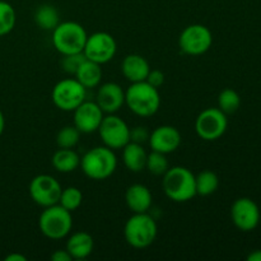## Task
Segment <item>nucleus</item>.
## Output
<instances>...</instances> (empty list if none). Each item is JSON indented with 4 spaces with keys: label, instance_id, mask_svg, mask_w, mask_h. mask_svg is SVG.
Masks as SVG:
<instances>
[{
    "label": "nucleus",
    "instance_id": "3",
    "mask_svg": "<svg viewBox=\"0 0 261 261\" xmlns=\"http://www.w3.org/2000/svg\"><path fill=\"white\" fill-rule=\"evenodd\" d=\"M81 168L87 177L102 181L112 176L116 171L117 158L114 150L106 145L94 147L81 157Z\"/></svg>",
    "mask_w": 261,
    "mask_h": 261
},
{
    "label": "nucleus",
    "instance_id": "33",
    "mask_svg": "<svg viewBox=\"0 0 261 261\" xmlns=\"http://www.w3.org/2000/svg\"><path fill=\"white\" fill-rule=\"evenodd\" d=\"M51 260L53 261H71L73 257L70 256L68 251L65 250H56V251L53 252L51 255Z\"/></svg>",
    "mask_w": 261,
    "mask_h": 261
},
{
    "label": "nucleus",
    "instance_id": "9",
    "mask_svg": "<svg viewBox=\"0 0 261 261\" xmlns=\"http://www.w3.org/2000/svg\"><path fill=\"white\" fill-rule=\"evenodd\" d=\"M213 45V35L204 24H190L181 32L178 46L186 55L199 56L205 54Z\"/></svg>",
    "mask_w": 261,
    "mask_h": 261
},
{
    "label": "nucleus",
    "instance_id": "17",
    "mask_svg": "<svg viewBox=\"0 0 261 261\" xmlns=\"http://www.w3.org/2000/svg\"><path fill=\"white\" fill-rule=\"evenodd\" d=\"M125 203L133 213H147L153 203L152 193L143 184L130 185L125 191Z\"/></svg>",
    "mask_w": 261,
    "mask_h": 261
},
{
    "label": "nucleus",
    "instance_id": "4",
    "mask_svg": "<svg viewBox=\"0 0 261 261\" xmlns=\"http://www.w3.org/2000/svg\"><path fill=\"white\" fill-rule=\"evenodd\" d=\"M158 227L154 219L147 213H134L126 221L124 237L127 245L134 249H145L154 242Z\"/></svg>",
    "mask_w": 261,
    "mask_h": 261
},
{
    "label": "nucleus",
    "instance_id": "12",
    "mask_svg": "<svg viewBox=\"0 0 261 261\" xmlns=\"http://www.w3.org/2000/svg\"><path fill=\"white\" fill-rule=\"evenodd\" d=\"M116 48V41L110 33L96 32L87 37L83 54L86 59L102 65L114 59Z\"/></svg>",
    "mask_w": 261,
    "mask_h": 261
},
{
    "label": "nucleus",
    "instance_id": "5",
    "mask_svg": "<svg viewBox=\"0 0 261 261\" xmlns=\"http://www.w3.org/2000/svg\"><path fill=\"white\" fill-rule=\"evenodd\" d=\"M38 227L45 237L50 240H61L69 236L73 227L71 212L60 204L46 206L38 218Z\"/></svg>",
    "mask_w": 261,
    "mask_h": 261
},
{
    "label": "nucleus",
    "instance_id": "27",
    "mask_svg": "<svg viewBox=\"0 0 261 261\" xmlns=\"http://www.w3.org/2000/svg\"><path fill=\"white\" fill-rule=\"evenodd\" d=\"M165 153L152 150L147 155V162H145V168L154 176H163L170 168L168 160Z\"/></svg>",
    "mask_w": 261,
    "mask_h": 261
},
{
    "label": "nucleus",
    "instance_id": "2",
    "mask_svg": "<svg viewBox=\"0 0 261 261\" xmlns=\"http://www.w3.org/2000/svg\"><path fill=\"white\" fill-rule=\"evenodd\" d=\"M163 191L170 200L185 203L196 196L195 175L189 168L175 166L163 175Z\"/></svg>",
    "mask_w": 261,
    "mask_h": 261
},
{
    "label": "nucleus",
    "instance_id": "34",
    "mask_svg": "<svg viewBox=\"0 0 261 261\" xmlns=\"http://www.w3.org/2000/svg\"><path fill=\"white\" fill-rule=\"evenodd\" d=\"M27 260V257L23 256V255L20 254H10L8 255L7 257H5V261H25Z\"/></svg>",
    "mask_w": 261,
    "mask_h": 261
},
{
    "label": "nucleus",
    "instance_id": "16",
    "mask_svg": "<svg viewBox=\"0 0 261 261\" xmlns=\"http://www.w3.org/2000/svg\"><path fill=\"white\" fill-rule=\"evenodd\" d=\"M148 140H149V145L152 150H157V152L168 154V153H172L176 149H178L182 138H181L180 132L175 126L162 125V126L155 127L150 133Z\"/></svg>",
    "mask_w": 261,
    "mask_h": 261
},
{
    "label": "nucleus",
    "instance_id": "10",
    "mask_svg": "<svg viewBox=\"0 0 261 261\" xmlns=\"http://www.w3.org/2000/svg\"><path fill=\"white\" fill-rule=\"evenodd\" d=\"M99 137L110 149H122L130 142V127L116 114L105 115L98 130Z\"/></svg>",
    "mask_w": 261,
    "mask_h": 261
},
{
    "label": "nucleus",
    "instance_id": "30",
    "mask_svg": "<svg viewBox=\"0 0 261 261\" xmlns=\"http://www.w3.org/2000/svg\"><path fill=\"white\" fill-rule=\"evenodd\" d=\"M86 60V56L83 53H76V54H69V55H63V60H61V68L65 73L75 75L76 70L79 66L83 64Z\"/></svg>",
    "mask_w": 261,
    "mask_h": 261
},
{
    "label": "nucleus",
    "instance_id": "29",
    "mask_svg": "<svg viewBox=\"0 0 261 261\" xmlns=\"http://www.w3.org/2000/svg\"><path fill=\"white\" fill-rule=\"evenodd\" d=\"M81 134L82 133L74 125L61 127L56 134V144L59 145V148L73 149L81 140Z\"/></svg>",
    "mask_w": 261,
    "mask_h": 261
},
{
    "label": "nucleus",
    "instance_id": "8",
    "mask_svg": "<svg viewBox=\"0 0 261 261\" xmlns=\"http://www.w3.org/2000/svg\"><path fill=\"white\" fill-rule=\"evenodd\" d=\"M228 126L227 115L218 107H209L203 110L195 120V132L200 139L214 142L226 133Z\"/></svg>",
    "mask_w": 261,
    "mask_h": 261
},
{
    "label": "nucleus",
    "instance_id": "13",
    "mask_svg": "<svg viewBox=\"0 0 261 261\" xmlns=\"http://www.w3.org/2000/svg\"><path fill=\"white\" fill-rule=\"evenodd\" d=\"M231 218L242 232L254 231L260 222V209L250 198H239L231 206Z\"/></svg>",
    "mask_w": 261,
    "mask_h": 261
},
{
    "label": "nucleus",
    "instance_id": "20",
    "mask_svg": "<svg viewBox=\"0 0 261 261\" xmlns=\"http://www.w3.org/2000/svg\"><path fill=\"white\" fill-rule=\"evenodd\" d=\"M147 155L148 153L139 143L129 142L122 148V162L132 172H140L144 170Z\"/></svg>",
    "mask_w": 261,
    "mask_h": 261
},
{
    "label": "nucleus",
    "instance_id": "35",
    "mask_svg": "<svg viewBox=\"0 0 261 261\" xmlns=\"http://www.w3.org/2000/svg\"><path fill=\"white\" fill-rule=\"evenodd\" d=\"M247 260L249 261H261V250H255V251H252L251 254H249Z\"/></svg>",
    "mask_w": 261,
    "mask_h": 261
},
{
    "label": "nucleus",
    "instance_id": "24",
    "mask_svg": "<svg viewBox=\"0 0 261 261\" xmlns=\"http://www.w3.org/2000/svg\"><path fill=\"white\" fill-rule=\"evenodd\" d=\"M219 186V178L216 172L211 170H205L199 172L195 176V189L196 195L209 196L217 191Z\"/></svg>",
    "mask_w": 261,
    "mask_h": 261
},
{
    "label": "nucleus",
    "instance_id": "22",
    "mask_svg": "<svg viewBox=\"0 0 261 261\" xmlns=\"http://www.w3.org/2000/svg\"><path fill=\"white\" fill-rule=\"evenodd\" d=\"M53 167L58 172L61 173H70L74 172L81 165V157L74 149H68V148H60L54 153L51 158Z\"/></svg>",
    "mask_w": 261,
    "mask_h": 261
},
{
    "label": "nucleus",
    "instance_id": "36",
    "mask_svg": "<svg viewBox=\"0 0 261 261\" xmlns=\"http://www.w3.org/2000/svg\"><path fill=\"white\" fill-rule=\"evenodd\" d=\"M4 127H5V119H4V115H3L2 110H0V135H2L3 132H4Z\"/></svg>",
    "mask_w": 261,
    "mask_h": 261
},
{
    "label": "nucleus",
    "instance_id": "15",
    "mask_svg": "<svg viewBox=\"0 0 261 261\" xmlns=\"http://www.w3.org/2000/svg\"><path fill=\"white\" fill-rule=\"evenodd\" d=\"M96 103L101 107L105 115L116 114L125 105V91L120 84L107 82L97 91Z\"/></svg>",
    "mask_w": 261,
    "mask_h": 261
},
{
    "label": "nucleus",
    "instance_id": "25",
    "mask_svg": "<svg viewBox=\"0 0 261 261\" xmlns=\"http://www.w3.org/2000/svg\"><path fill=\"white\" fill-rule=\"evenodd\" d=\"M241 106V97L234 89L226 88L218 96V109L226 115L234 114Z\"/></svg>",
    "mask_w": 261,
    "mask_h": 261
},
{
    "label": "nucleus",
    "instance_id": "6",
    "mask_svg": "<svg viewBox=\"0 0 261 261\" xmlns=\"http://www.w3.org/2000/svg\"><path fill=\"white\" fill-rule=\"evenodd\" d=\"M88 35L78 22H60L53 31V45L61 55L83 53Z\"/></svg>",
    "mask_w": 261,
    "mask_h": 261
},
{
    "label": "nucleus",
    "instance_id": "23",
    "mask_svg": "<svg viewBox=\"0 0 261 261\" xmlns=\"http://www.w3.org/2000/svg\"><path fill=\"white\" fill-rule=\"evenodd\" d=\"M35 23L43 31H54L60 23V13L50 4H42L36 9Z\"/></svg>",
    "mask_w": 261,
    "mask_h": 261
},
{
    "label": "nucleus",
    "instance_id": "7",
    "mask_svg": "<svg viewBox=\"0 0 261 261\" xmlns=\"http://www.w3.org/2000/svg\"><path fill=\"white\" fill-rule=\"evenodd\" d=\"M87 89L75 78L63 79L54 86L51 98L54 105L61 111H74L86 101Z\"/></svg>",
    "mask_w": 261,
    "mask_h": 261
},
{
    "label": "nucleus",
    "instance_id": "21",
    "mask_svg": "<svg viewBox=\"0 0 261 261\" xmlns=\"http://www.w3.org/2000/svg\"><path fill=\"white\" fill-rule=\"evenodd\" d=\"M74 78L82 84L86 89L88 88H96V87L99 86L102 81V69L101 65L94 61L86 60L83 61L79 69L76 70Z\"/></svg>",
    "mask_w": 261,
    "mask_h": 261
},
{
    "label": "nucleus",
    "instance_id": "31",
    "mask_svg": "<svg viewBox=\"0 0 261 261\" xmlns=\"http://www.w3.org/2000/svg\"><path fill=\"white\" fill-rule=\"evenodd\" d=\"M149 139V132L143 126H137L130 129V142L139 143L143 144L144 142Z\"/></svg>",
    "mask_w": 261,
    "mask_h": 261
},
{
    "label": "nucleus",
    "instance_id": "32",
    "mask_svg": "<svg viewBox=\"0 0 261 261\" xmlns=\"http://www.w3.org/2000/svg\"><path fill=\"white\" fill-rule=\"evenodd\" d=\"M145 82H148L154 88L160 89V87H162V84L165 83V74L158 69H150Z\"/></svg>",
    "mask_w": 261,
    "mask_h": 261
},
{
    "label": "nucleus",
    "instance_id": "28",
    "mask_svg": "<svg viewBox=\"0 0 261 261\" xmlns=\"http://www.w3.org/2000/svg\"><path fill=\"white\" fill-rule=\"evenodd\" d=\"M17 22V14L8 2L0 0V36H5L13 31Z\"/></svg>",
    "mask_w": 261,
    "mask_h": 261
},
{
    "label": "nucleus",
    "instance_id": "19",
    "mask_svg": "<svg viewBox=\"0 0 261 261\" xmlns=\"http://www.w3.org/2000/svg\"><path fill=\"white\" fill-rule=\"evenodd\" d=\"M94 247L93 237L87 232H75L70 234L66 241V251L70 254L73 260H82L92 254Z\"/></svg>",
    "mask_w": 261,
    "mask_h": 261
},
{
    "label": "nucleus",
    "instance_id": "14",
    "mask_svg": "<svg viewBox=\"0 0 261 261\" xmlns=\"http://www.w3.org/2000/svg\"><path fill=\"white\" fill-rule=\"evenodd\" d=\"M73 112L74 126L83 134L97 132L105 116L96 101H83Z\"/></svg>",
    "mask_w": 261,
    "mask_h": 261
},
{
    "label": "nucleus",
    "instance_id": "1",
    "mask_svg": "<svg viewBox=\"0 0 261 261\" xmlns=\"http://www.w3.org/2000/svg\"><path fill=\"white\" fill-rule=\"evenodd\" d=\"M125 105L138 116H153L161 106L160 91L145 81L132 83L125 91Z\"/></svg>",
    "mask_w": 261,
    "mask_h": 261
},
{
    "label": "nucleus",
    "instance_id": "11",
    "mask_svg": "<svg viewBox=\"0 0 261 261\" xmlns=\"http://www.w3.org/2000/svg\"><path fill=\"white\" fill-rule=\"evenodd\" d=\"M61 190L63 188L59 181L50 175L35 176L28 186L31 199L42 208L59 204Z\"/></svg>",
    "mask_w": 261,
    "mask_h": 261
},
{
    "label": "nucleus",
    "instance_id": "26",
    "mask_svg": "<svg viewBox=\"0 0 261 261\" xmlns=\"http://www.w3.org/2000/svg\"><path fill=\"white\" fill-rule=\"evenodd\" d=\"M83 201V194L75 186H68V188L63 189L60 194V199H59V204L66 211L74 212L82 205Z\"/></svg>",
    "mask_w": 261,
    "mask_h": 261
},
{
    "label": "nucleus",
    "instance_id": "18",
    "mask_svg": "<svg viewBox=\"0 0 261 261\" xmlns=\"http://www.w3.org/2000/svg\"><path fill=\"white\" fill-rule=\"evenodd\" d=\"M150 70V65L147 59L143 58L138 54H130L124 58L121 63L122 75L130 82V83H137V82H144L147 79L148 73Z\"/></svg>",
    "mask_w": 261,
    "mask_h": 261
}]
</instances>
